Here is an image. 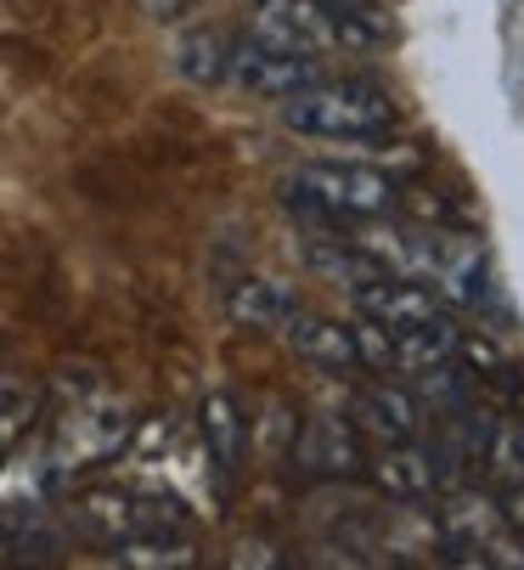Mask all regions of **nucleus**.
Returning <instances> with one entry per match:
<instances>
[{"instance_id": "10", "label": "nucleus", "mask_w": 524, "mask_h": 570, "mask_svg": "<svg viewBox=\"0 0 524 570\" xmlns=\"http://www.w3.org/2000/svg\"><path fill=\"white\" fill-rule=\"evenodd\" d=\"M198 430H204V452L220 474V485L243 469V406L231 390H209L198 406Z\"/></svg>"}, {"instance_id": "1", "label": "nucleus", "mask_w": 524, "mask_h": 570, "mask_svg": "<svg viewBox=\"0 0 524 570\" xmlns=\"http://www.w3.org/2000/svg\"><path fill=\"white\" fill-rule=\"evenodd\" d=\"M395 97L378 79H316V86L283 97V125L294 136H316V141H384L395 125Z\"/></svg>"}, {"instance_id": "9", "label": "nucleus", "mask_w": 524, "mask_h": 570, "mask_svg": "<svg viewBox=\"0 0 524 570\" xmlns=\"http://www.w3.org/2000/svg\"><path fill=\"white\" fill-rule=\"evenodd\" d=\"M294 311H299V299H294V288L277 283V277H243V283H231V294H226V316L237 322V328H248V334L283 328Z\"/></svg>"}, {"instance_id": "21", "label": "nucleus", "mask_w": 524, "mask_h": 570, "mask_svg": "<svg viewBox=\"0 0 524 570\" xmlns=\"http://www.w3.org/2000/svg\"><path fill=\"white\" fill-rule=\"evenodd\" d=\"M513 401H518V424H524V384H518V390H513Z\"/></svg>"}, {"instance_id": "15", "label": "nucleus", "mask_w": 524, "mask_h": 570, "mask_svg": "<svg viewBox=\"0 0 524 570\" xmlns=\"http://www.w3.org/2000/svg\"><path fill=\"white\" fill-rule=\"evenodd\" d=\"M113 564H136V570H187L198 564V548L187 531H147V537H125L108 553Z\"/></svg>"}, {"instance_id": "12", "label": "nucleus", "mask_w": 524, "mask_h": 570, "mask_svg": "<svg viewBox=\"0 0 524 570\" xmlns=\"http://www.w3.org/2000/svg\"><path fill=\"white\" fill-rule=\"evenodd\" d=\"M457 334L463 328L452 316H428V322H417V328H401L395 345H389V373H423L434 362H452Z\"/></svg>"}, {"instance_id": "20", "label": "nucleus", "mask_w": 524, "mask_h": 570, "mask_svg": "<svg viewBox=\"0 0 524 570\" xmlns=\"http://www.w3.org/2000/svg\"><path fill=\"white\" fill-rule=\"evenodd\" d=\"M141 7H147L158 23H175V18H187V7H192V0H141Z\"/></svg>"}, {"instance_id": "7", "label": "nucleus", "mask_w": 524, "mask_h": 570, "mask_svg": "<svg viewBox=\"0 0 524 570\" xmlns=\"http://www.w3.org/2000/svg\"><path fill=\"white\" fill-rule=\"evenodd\" d=\"M389 503H428L441 485H434V463H428V446L412 435V441H389L378 458H367L362 469Z\"/></svg>"}, {"instance_id": "16", "label": "nucleus", "mask_w": 524, "mask_h": 570, "mask_svg": "<svg viewBox=\"0 0 524 570\" xmlns=\"http://www.w3.org/2000/svg\"><path fill=\"white\" fill-rule=\"evenodd\" d=\"M479 469H485L496 485H524V424H518V419H491Z\"/></svg>"}, {"instance_id": "8", "label": "nucleus", "mask_w": 524, "mask_h": 570, "mask_svg": "<svg viewBox=\"0 0 524 570\" xmlns=\"http://www.w3.org/2000/svg\"><path fill=\"white\" fill-rule=\"evenodd\" d=\"M349 413H356L373 435H384V441H412V435H423V401L406 390V384H356V395H349Z\"/></svg>"}, {"instance_id": "4", "label": "nucleus", "mask_w": 524, "mask_h": 570, "mask_svg": "<svg viewBox=\"0 0 524 570\" xmlns=\"http://www.w3.org/2000/svg\"><path fill=\"white\" fill-rule=\"evenodd\" d=\"M349 305H356V316L378 322V328H389V334L441 316V294H434L423 277H406V272H378V277L356 283L349 288Z\"/></svg>"}, {"instance_id": "19", "label": "nucleus", "mask_w": 524, "mask_h": 570, "mask_svg": "<svg viewBox=\"0 0 524 570\" xmlns=\"http://www.w3.org/2000/svg\"><path fill=\"white\" fill-rule=\"evenodd\" d=\"M491 509H496L502 531L524 537V485H496V498H491Z\"/></svg>"}, {"instance_id": "6", "label": "nucleus", "mask_w": 524, "mask_h": 570, "mask_svg": "<svg viewBox=\"0 0 524 570\" xmlns=\"http://www.w3.org/2000/svg\"><path fill=\"white\" fill-rule=\"evenodd\" d=\"M283 340L299 362L322 367V373H362V351H356V328L338 316H316V311H294L283 322Z\"/></svg>"}, {"instance_id": "17", "label": "nucleus", "mask_w": 524, "mask_h": 570, "mask_svg": "<svg viewBox=\"0 0 524 570\" xmlns=\"http://www.w3.org/2000/svg\"><path fill=\"white\" fill-rule=\"evenodd\" d=\"M34 413H40V401H34V390L29 384H18V379H7L0 373V463L12 458V446L29 435V424H34Z\"/></svg>"}, {"instance_id": "13", "label": "nucleus", "mask_w": 524, "mask_h": 570, "mask_svg": "<svg viewBox=\"0 0 524 570\" xmlns=\"http://www.w3.org/2000/svg\"><path fill=\"white\" fill-rule=\"evenodd\" d=\"M175 73L187 79V86H226L231 79V40L220 29H187L181 40H175Z\"/></svg>"}, {"instance_id": "11", "label": "nucleus", "mask_w": 524, "mask_h": 570, "mask_svg": "<svg viewBox=\"0 0 524 570\" xmlns=\"http://www.w3.org/2000/svg\"><path fill=\"white\" fill-rule=\"evenodd\" d=\"M299 255H305V266H310L316 277H327V283H338V288H356V283H367V277L384 272V266L362 249V243H349L344 232H310Z\"/></svg>"}, {"instance_id": "3", "label": "nucleus", "mask_w": 524, "mask_h": 570, "mask_svg": "<svg viewBox=\"0 0 524 570\" xmlns=\"http://www.w3.org/2000/svg\"><path fill=\"white\" fill-rule=\"evenodd\" d=\"M231 79L248 97L283 102V97L316 86V79H327V68L310 51H283V46H266V40H243V46H231Z\"/></svg>"}, {"instance_id": "5", "label": "nucleus", "mask_w": 524, "mask_h": 570, "mask_svg": "<svg viewBox=\"0 0 524 570\" xmlns=\"http://www.w3.org/2000/svg\"><path fill=\"white\" fill-rule=\"evenodd\" d=\"M294 463L305 474H316V480H356L367 469V452H362V435H356V424H349V419L316 413L294 435Z\"/></svg>"}, {"instance_id": "14", "label": "nucleus", "mask_w": 524, "mask_h": 570, "mask_svg": "<svg viewBox=\"0 0 524 570\" xmlns=\"http://www.w3.org/2000/svg\"><path fill=\"white\" fill-rule=\"evenodd\" d=\"M417 384H412V395L423 401V413H434V419H452V413H468L474 406V395H479V379L452 356V362H434V367H423V373H412Z\"/></svg>"}, {"instance_id": "2", "label": "nucleus", "mask_w": 524, "mask_h": 570, "mask_svg": "<svg viewBox=\"0 0 524 570\" xmlns=\"http://www.w3.org/2000/svg\"><path fill=\"white\" fill-rule=\"evenodd\" d=\"M130 441V406L113 401L97 379H85V390L62 406V419L46 446V485H68L85 469H102L125 452Z\"/></svg>"}, {"instance_id": "18", "label": "nucleus", "mask_w": 524, "mask_h": 570, "mask_svg": "<svg viewBox=\"0 0 524 570\" xmlns=\"http://www.w3.org/2000/svg\"><path fill=\"white\" fill-rule=\"evenodd\" d=\"M417 220H434V226H452V232H468L474 226V215L463 209V204H452L446 193H428V187H412L406 198H401Z\"/></svg>"}]
</instances>
